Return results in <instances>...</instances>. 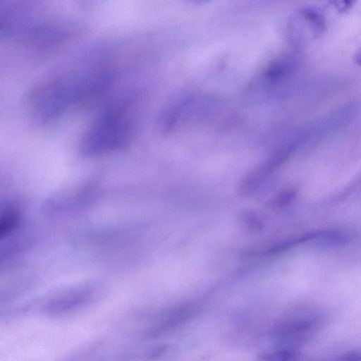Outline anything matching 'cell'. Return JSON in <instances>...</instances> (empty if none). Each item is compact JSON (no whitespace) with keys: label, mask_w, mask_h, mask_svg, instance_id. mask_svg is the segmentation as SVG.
<instances>
[{"label":"cell","mask_w":361,"mask_h":361,"mask_svg":"<svg viewBox=\"0 0 361 361\" xmlns=\"http://www.w3.org/2000/svg\"><path fill=\"white\" fill-rule=\"evenodd\" d=\"M109 79V73L93 71L71 75L49 83L36 96V114L42 119L55 118L102 91Z\"/></svg>","instance_id":"obj_1"},{"label":"cell","mask_w":361,"mask_h":361,"mask_svg":"<svg viewBox=\"0 0 361 361\" xmlns=\"http://www.w3.org/2000/svg\"><path fill=\"white\" fill-rule=\"evenodd\" d=\"M133 132V122L123 111L106 112L87 130L81 143L82 152L95 157L120 150L130 142Z\"/></svg>","instance_id":"obj_2"},{"label":"cell","mask_w":361,"mask_h":361,"mask_svg":"<svg viewBox=\"0 0 361 361\" xmlns=\"http://www.w3.org/2000/svg\"><path fill=\"white\" fill-rule=\"evenodd\" d=\"M219 107V101L211 95L185 94L166 108L161 116L160 125L169 132L194 128L215 118Z\"/></svg>","instance_id":"obj_3"},{"label":"cell","mask_w":361,"mask_h":361,"mask_svg":"<svg viewBox=\"0 0 361 361\" xmlns=\"http://www.w3.org/2000/svg\"><path fill=\"white\" fill-rule=\"evenodd\" d=\"M319 322V318L315 315H297L279 324L274 335L276 340L284 343L300 341L313 334Z\"/></svg>","instance_id":"obj_4"},{"label":"cell","mask_w":361,"mask_h":361,"mask_svg":"<svg viewBox=\"0 0 361 361\" xmlns=\"http://www.w3.org/2000/svg\"><path fill=\"white\" fill-rule=\"evenodd\" d=\"M299 353L292 348H283L268 352L260 357L259 361H298Z\"/></svg>","instance_id":"obj_5"},{"label":"cell","mask_w":361,"mask_h":361,"mask_svg":"<svg viewBox=\"0 0 361 361\" xmlns=\"http://www.w3.org/2000/svg\"><path fill=\"white\" fill-rule=\"evenodd\" d=\"M19 217L13 210L0 214V239L11 233L18 226Z\"/></svg>","instance_id":"obj_6"},{"label":"cell","mask_w":361,"mask_h":361,"mask_svg":"<svg viewBox=\"0 0 361 361\" xmlns=\"http://www.w3.org/2000/svg\"><path fill=\"white\" fill-rule=\"evenodd\" d=\"M296 196V192L294 190H287L279 195L272 202L275 208H282L288 205Z\"/></svg>","instance_id":"obj_7"},{"label":"cell","mask_w":361,"mask_h":361,"mask_svg":"<svg viewBox=\"0 0 361 361\" xmlns=\"http://www.w3.org/2000/svg\"><path fill=\"white\" fill-rule=\"evenodd\" d=\"M336 361H361L360 354L357 351L347 353Z\"/></svg>","instance_id":"obj_8"}]
</instances>
